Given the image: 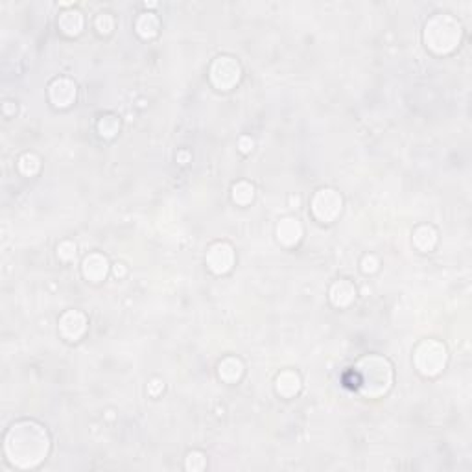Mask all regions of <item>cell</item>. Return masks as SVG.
<instances>
[{"label": "cell", "mask_w": 472, "mask_h": 472, "mask_svg": "<svg viewBox=\"0 0 472 472\" xmlns=\"http://www.w3.org/2000/svg\"><path fill=\"white\" fill-rule=\"evenodd\" d=\"M50 434L37 421H19L8 430L4 452L8 462L17 469H35L50 454Z\"/></svg>", "instance_id": "cell-1"}, {"label": "cell", "mask_w": 472, "mask_h": 472, "mask_svg": "<svg viewBox=\"0 0 472 472\" xmlns=\"http://www.w3.org/2000/svg\"><path fill=\"white\" fill-rule=\"evenodd\" d=\"M354 387L364 397L380 398L384 397L393 384V367L389 360L380 354H367L360 358L353 367Z\"/></svg>", "instance_id": "cell-2"}, {"label": "cell", "mask_w": 472, "mask_h": 472, "mask_svg": "<svg viewBox=\"0 0 472 472\" xmlns=\"http://www.w3.org/2000/svg\"><path fill=\"white\" fill-rule=\"evenodd\" d=\"M424 43L434 54H452L463 39V26L450 13H437L430 17L424 26Z\"/></svg>", "instance_id": "cell-3"}, {"label": "cell", "mask_w": 472, "mask_h": 472, "mask_svg": "<svg viewBox=\"0 0 472 472\" xmlns=\"http://www.w3.org/2000/svg\"><path fill=\"white\" fill-rule=\"evenodd\" d=\"M448 362V351L439 339H423L413 351V365L423 376H437Z\"/></svg>", "instance_id": "cell-4"}, {"label": "cell", "mask_w": 472, "mask_h": 472, "mask_svg": "<svg viewBox=\"0 0 472 472\" xmlns=\"http://www.w3.org/2000/svg\"><path fill=\"white\" fill-rule=\"evenodd\" d=\"M312 214L321 224H332L344 209V198L336 188H319L312 198Z\"/></svg>", "instance_id": "cell-5"}, {"label": "cell", "mask_w": 472, "mask_h": 472, "mask_svg": "<svg viewBox=\"0 0 472 472\" xmlns=\"http://www.w3.org/2000/svg\"><path fill=\"white\" fill-rule=\"evenodd\" d=\"M240 78L242 67L238 59H235L233 56H220L210 65L209 80L218 91H231L238 85Z\"/></svg>", "instance_id": "cell-6"}, {"label": "cell", "mask_w": 472, "mask_h": 472, "mask_svg": "<svg viewBox=\"0 0 472 472\" xmlns=\"http://www.w3.org/2000/svg\"><path fill=\"white\" fill-rule=\"evenodd\" d=\"M235 249L227 242H216L207 251V268L216 275L229 273L235 266Z\"/></svg>", "instance_id": "cell-7"}, {"label": "cell", "mask_w": 472, "mask_h": 472, "mask_svg": "<svg viewBox=\"0 0 472 472\" xmlns=\"http://www.w3.org/2000/svg\"><path fill=\"white\" fill-rule=\"evenodd\" d=\"M89 319L81 310H67L58 321V330L67 342H80L87 332Z\"/></svg>", "instance_id": "cell-8"}, {"label": "cell", "mask_w": 472, "mask_h": 472, "mask_svg": "<svg viewBox=\"0 0 472 472\" xmlns=\"http://www.w3.org/2000/svg\"><path fill=\"white\" fill-rule=\"evenodd\" d=\"M49 98L54 103V108L67 109L76 102L78 98V87L69 78H56L49 85Z\"/></svg>", "instance_id": "cell-9"}, {"label": "cell", "mask_w": 472, "mask_h": 472, "mask_svg": "<svg viewBox=\"0 0 472 472\" xmlns=\"http://www.w3.org/2000/svg\"><path fill=\"white\" fill-rule=\"evenodd\" d=\"M83 277L91 283H102L106 280L109 273V260L102 253H91L83 258V266H81Z\"/></svg>", "instance_id": "cell-10"}, {"label": "cell", "mask_w": 472, "mask_h": 472, "mask_svg": "<svg viewBox=\"0 0 472 472\" xmlns=\"http://www.w3.org/2000/svg\"><path fill=\"white\" fill-rule=\"evenodd\" d=\"M328 299H330V303H332L336 308H347V306L353 305V301L356 299V288H354V285L351 280L339 279L330 286Z\"/></svg>", "instance_id": "cell-11"}, {"label": "cell", "mask_w": 472, "mask_h": 472, "mask_svg": "<svg viewBox=\"0 0 472 472\" xmlns=\"http://www.w3.org/2000/svg\"><path fill=\"white\" fill-rule=\"evenodd\" d=\"M301 386H303L301 384V376L295 371H283L275 378V389H277L280 397L285 398H294L301 391Z\"/></svg>", "instance_id": "cell-12"}, {"label": "cell", "mask_w": 472, "mask_h": 472, "mask_svg": "<svg viewBox=\"0 0 472 472\" xmlns=\"http://www.w3.org/2000/svg\"><path fill=\"white\" fill-rule=\"evenodd\" d=\"M301 236H303V226L297 218H283L277 226V238L285 246H295L301 240Z\"/></svg>", "instance_id": "cell-13"}, {"label": "cell", "mask_w": 472, "mask_h": 472, "mask_svg": "<svg viewBox=\"0 0 472 472\" xmlns=\"http://www.w3.org/2000/svg\"><path fill=\"white\" fill-rule=\"evenodd\" d=\"M83 24H85V21H83L81 11L74 10V8L61 11V15H59V19H58L59 30H61L65 35H69V37H74V35L81 33Z\"/></svg>", "instance_id": "cell-14"}, {"label": "cell", "mask_w": 472, "mask_h": 472, "mask_svg": "<svg viewBox=\"0 0 472 472\" xmlns=\"http://www.w3.org/2000/svg\"><path fill=\"white\" fill-rule=\"evenodd\" d=\"M244 364H242L240 358L236 356H227L220 362L218 365V375L226 384H236V382L242 380L244 376Z\"/></svg>", "instance_id": "cell-15"}, {"label": "cell", "mask_w": 472, "mask_h": 472, "mask_svg": "<svg viewBox=\"0 0 472 472\" xmlns=\"http://www.w3.org/2000/svg\"><path fill=\"white\" fill-rule=\"evenodd\" d=\"M413 246L419 251L430 253L437 246V231L432 226H421L413 231Z\"/></svg>", "instance_id": "cell-16"}, {"label": "cell", "mask_w": 472, "mask_h": 472, "mask_svg": "<svg viewBox=\"0 0 472 472\" xmlns=\"http://www.w3.org/2000/svg\"><path fill=\"white\" fill-rule=\"evenodd\" d=\"M159 26L161 22L157 19L155 13H140V17L135 22V28H137V33H139L142 39H153L159 33Z\"/></svg>", "instance_id": "cell-17"}, {"label": "cell", "mask_w": 472, "mask_h": 472, "mask_svg": "<svg viewBox=\"0 0 472 472\" xmlns=\"http://www.w3.org/2000/svg\"><path fill=\"white\" fill-rule=\"evenodd\" d=\"M255 198V187L249 181H238L233 185V201L242 207L249 205Z\"/></svg>", "instance_id": "cell-18"}, {"label": "cell", "mask_w": 472, "mask_h": 472, "mask_svg": "<svg viewBox=\"0 0 472 472\" xmlns=\"http://www.w3.org/2000/svg\"><path fill=\"white\" fill-rule=\"evenodd\" d=\"M17 167H19L22 176L33 177L39 170H41V159H39L35 153H24V155L19 159V162H17Z\"/></svg>", "instance_id": "cell-19"}, {"label": "cell", "mask_w": 472, "mask_h": 472, "mask_svg": "<svg viewBox=\"0 0 472 472\" xmlns=\"http://www.w3.org/2000/svg\"><path fill=\"white\" fill-rule=\"evenodd\" d=\"M118 129H120V120L113 115H106L98 122V133L102 135L103 139H113L118 133Z\"/></svg>", "instance_id": "cell-20"}, {"label": "cell", "mask_w": 472, "mask_h": 472, "mask_svg": "<svg viewBox=\"0 0 472 472\" xmlns=\"http://www.w3.org/2000/svg\"><path fill=\"white\" fill-rule=\"evenodd\" d=\"M207 467V457L201 452L194 450L188 452L187 460H185V469L187 471H203Z\"/></svg>", "instance_id": "cell-21"}, {"label": "cell", "mask_w": 472, "mask_h": 472, "mask_svg": "<svg viewBox=\"0 0 472 472\" xmlns=\"http://www.w3.org/2000/svg\"><path fill=\"white\" fill-rule=\"evenodd\" d=\"M94 26H96L98 33H102V35H109V33L113 32L115 19L109 15V13H100V15L96 17V21H94Z\"/></svg>", "instance_id": "cell-22"}, {"label": "cell", "mask_w": 472, "mask_h": 472, "mask_svg": "<svg viewBox=\"0 0 472 472\" xmlns=\"http://www.w3.org/2000/svg\"><path fill=\"white\" fill-rule=\"evenodd\" d=\"M58 257L63 260V262H70L72 258L76 257V244L70 240L61 242L58 246Z\"/></svg>", "instance_id": "cell-23"}]
</instances>
